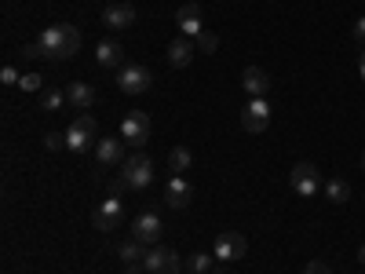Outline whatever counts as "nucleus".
Returning <instances> with one entry per match:
<instances>
[{
    "mask_svg": "<svg viewBox=\"0 0 365 274\" xmlns=\"http://www.w3.org/2000/svg\"><path fill=\"white\" fill-rule=\"evenodd\" d=\"M41 44L51 59H73L81 51V29L70 26V22H58V26H48L41 34Z\"/></svg>",
    "mask_w": 365,
    "mask_h": 274,
    "instance_id": "nucleus-1",
    "label": "nucleus"
},
{
    "mask_svg": "<svg viewBox=\"0 0 365 274\" xmlns=\"http://www.w3.org/2000/svg\"><path fill=\"white\" fill-rule=\"evenodd\" d=\"M120 179H125L132 191H146V187H150V179H154V161H150L146 154H132V158H125V165H120Z\"/></svg>",
    "mask_w": 365,
    "mask_h": 274,
    "instance_id": "nucleus-2",
    "label": "nucleus"
},
{
    "mask_svg": "<svg viewBox=\"0 0 365 274\" xmlns=\"http://www.w3.org/2000/svg\"><path fill=\"white\" fill-rule=\"evenodd\" d=\"M245 253H249V238L237 234V230H223V234H216V241H212V256H216L220 263L241 260Z\"/></svg>",
    "mask_w": 365,
    "mask_h": 274,
    "instance_id": "nucleus-3",
    "label": "nucleus"
},
{
    "mask_svg": "<svg viewBox=\"0 0 365 274\" xmlns=\"http://www.w3.org/2000/svg\"><path fill=\"white\" fill-rule=\"evenodd\" d=\"M289 183H292V191H296L299 198H314V194H318V187H322V172H318V165H314V161H296V165H292Z\"/></svg>",
    "mask_w": 365,
    "mask_h": 274,
    "instance_id": "nucleus-4",
    "label": "nucleus"
},
{
    "mask_svg": "<svg viewBox=\"0 0 365 274\" xmlns=\"http://www.w3.org/2000/svg\"><path fill=\"white\" fill-rule=\"evenodd\" d=\"M96 132H99L96 117L81 113V117L73 121V125L66 128V150H73V154H84V150L91 146V139H96Z\"/></svg>",
    "mask_w": 365,
    "mask_h": 274,
    "instance_id": "nucleus-5",
    "label": "nucleus"
},
{
    "mask_svg": "<svg viewBox=\"0 0 365 274\" xmlns=\"http://www.w3.org/2000/svg\"><path fill=\"white\" fill-rule=\"evenodd\" d=\"M143 267H146V274H179L182 270V260H179L175 249L154 245V249L143 256Z\"/></svg>",
    "mask_w": 365,
    "mask_h": 274,
    "instance_id": "nucleus-6",
    "label": "nucleus"
},
{
    "mask_svg": "<svg viewBox=\"0 0 365 274\" xmlns=\"http://www.w3.org/2000/svg\"><path fill=\"white\" fill-rule=\"evenodd\" d=\"M150 84H154V73L146 66H120L117 70V88L125 96H143V91H150Z\"/></svg>",
    "mask_w": 365,
    "mask_h": 274,
    "instance_id": "nucleus-7",
    "label": "nucleus"
},
{
    "mask_svg": "<svg viewBox=\"0 0 365 274\" xmlns=\"http://www.w3.org/2000/svg\"><path fill=\"white\" fill-rule=\"evenodd\" d=\"M120 139H125L128 146H143L146 139H150V117L143 113V110H132V113H125V121H120Z\"/></svg>",
    "mask_w": 365,
    "mask_h": 274,
    "instance_id": "nucleus-8",
    "label": "nucleus"
},
{
    "mask_svg": "<svg viewBox=\"0 0 365 274\" xmlns=\"http://www.w3.org/2000/svg\"><path fill=\"white\" fill-rule=\"evenodd\" d=\"M120 220H125V205H120V198H106L96 212H91V227L96 230H117Z\"/></svg>",
    "mask_w": 365,
    "mask_h": 274,
    "instance_id": "nucleus-9",
    "label": "nucleus"
},
{
    "mask_svg": "<svg viewBox=\"0 0 365 274\" xmlns=\"http://www.w3.org/2000/svg\"><path fill=\"white\" fill-rule=\"evenodd\" d=\"M267 125H270V106H267V99H252L245 110H241V128H245V132L259 136V132H267Z\"/></svg>",
    "mask_w": 365,
    "mask_h": 274,
    "instance_id": "nucleus-10",
    "label": "nucleus"
},
{
    "mask_svg": "<svg viewBox=\"0 0 365 274\" xmlns=\"http://www.w3.org/2000/svg\"><path fill=\"white\" fill-rule=\"evenodd\" d=\"M161 216L158 212H143V216H135V227H132V238L143 241V245H158V238H161Z\"/></svg>",
    "mask_w": 365,
    "mask_h": 274,
    "instance_id": "nucleus-11",
    "label": "nucleus"
},
{
    "mask_svg": "<svg viewBox=\"0 0 365 274\" xmlns=\"http://www.w3.org/2000/svg\"><path fill=\"white\" fill-rule=\"evenodd\" d=\"M194 55H197V41H194V37H175V41L168 44V66L187 70V66L194 63Z\"/></svg>",
    "mask_w": 365,
    "mask_h": 274,
    "instance_id": "nucleus-12",
    "label": "nucleus"
},
{
    "mask_svg": "<svg viewBox=\"0 0 365 274\" xmlns=\"http://www.w3.org/2000/svg\"><path fill=\"white\" fill-rule=\"evenodd\" d=\"M190 198H194V187H190L187 176H172V179L165 183V201H168V208H187Z\"/></svg>",
    "mask_w": 365,
    "mask_h": 274,
    "instance_id": "nucleus-13",
    "label": "nucleus"
},
{
    "mask_svg": "<svg viewBox=\"0 0 365 274\" xmlns=\"http://www.w3.org/2000/svg\"><path fill=\"white\" fill-rule=\"evenodd\" d=\"M175 22H179V29H182V37H194V41H197V37L205 34V26H201L205 19H201V8H197V4H182V8L175 11Z\"/></svg>",
    "mask_w": 365,
    "mask_h": 274,
    "instance_id": "nucleus-14",
    "label": "nucleus"
},
{
    "mask_svg": "<svg viewBox=\"0 0 365 274\" xmlns=\"http://www.w3.org/2000/svg\"><path fill=\"white\" fill-rule=\"evenodd\" d=\"M96 161L99 165H125V139H120V136L99 139L96 143Z\"/></svg>",
    "mask_w": 365,
    "mask_h": 274,
    "instance_id": "nucleus-15",
    "label": "nucleus"
},
{
    "mask_svg": "<svg viewBox=\"0 0 365 274\" xmlns=\"http://www.w3.org/2000/svg\"><path fill=\"white\" fill-rule=\"evenodd\" d=\"M63 91H66V103H70L73 110H88V106H96V88H91L88 81H70Z\"/></svg>",
    "mask_w": 365,
    "mask_h": 274,
    "instance_id": "nucleus-16",
    "label": "nucleus"
},
{
    "mask_svg": "<svg viewBox=\"0 0 365 274\" xmlns=\"http://www.w3.org/2000/svg\"><path fill=\"white\" fill-rule=\"evenodd\" d=\"M135 19H139L135 4H110V8L103 11V22H106L110 29H128Z\"/></svg>",
    "mask_w": 365,
    "mask_h": 274,
    "instance_id": "nucleus-17",
    "label": "nucleus"
},
{
    "mask_svg": "<svg viewBox=\"0 0 365 274\" xmlns=\"http://www.w3.org/2000/svg\"><path fill=\"white\" fill-rule=\"evenodd\" d=\"M241 84H245V91H249L252 99H263L267 91H270V73L259 70V66H249L245 73H241Z\"/></svg>",
    "mask_w": 365,
    "mask_h": 274,
    "instance_id": "nucleus-18",
    "label": "nucleus"
},
{
    "mask_svg": "<svg viewBox=\"0 0 365 274\" xmlns=\"http://www.w3.org/2000/svg\"><path fill=\"white\" fill-rule=\"evenodd\" d=\"M96 63L103 70H120V63H125V48H120L117 41H103L96 48Z\"/></svg>",
    "mask_w": 365,
    "mask_h": 274,
    "instance_id": "nucleus-19",
    "label": "nucleus"
},
{
    "mask_svg": "<svg viewBox=\"0 0 365 274\" xmlns=\"http://www.w3.org/2000/svg\"><path fill=\"white\" fill-rule=\"evenodd\" d=\"M168 168L172 176H187L194 168V154H190V146H172V154H168Z\"/></svg>",
    "mask_w": 365,
    "mask_h": 274,
    "instance_id": "nucleus-20",
    "label": "nucleus"
},
{
    "mask_svg": "<svg viewBox=\"0 0 365 274\" xmlns=\"http://www.w3.org/2000/svg\"><path fill=\"white\" fill-rule=\"evenodd\" d=\"M146 245H143V241H135V238H128V241H120V245H117V256L120 260H125V263H139L146 253H143Z\"/></svg>",
    "mask_w": 365,
    "mask_h": 274,
    "instance_id": "nucleus-21",
    "label": "nucleus"
},
{
    "mask_svg": "<svg viewBox=\"0 0 365 274\" xmlns=\"http://www.w3.org/2000/svg\"><path fill=\"white\" fill-rule=\"evenodd\" d=\"M325 198H329L332 205H344V201L351 198V187H347L344 179H329V183H325Z\"/></svg>",
    "mask_w": 365,
    "mask_h": 274,
    "instance_id": "nucleus-22",
    "label": "nucleus"
},
{
    "mask_svg": "<svg viewBox=\"0 0 365 274\" xmlns=\"http://www.w3.org/2000/svg\"><path fill=\"white\" fill-rule=\"evenodd\" d=\"M37 99H41V110H58L66 103V91H58V88H44V91H37Z\"/></svg>",
    "mask_w": 365,
    "mask_h": 274,
    "instance_id": "nucleus-23",
    "label": "nucleus"
},
{
    "mask_svg": "<svg viewBox=\"0 0 365 274\" xmlns=\"http://www.w3.org/2000/svg\"><path fill=\"white\" fill-rule=\"evenodd\" d=\"M212 260H216L212 253H194V256L187 260V270H190V274H212Z\"/></svg>",
    "mask_w": 365,
    "mask_h": 274,
    "instance_id": "nucleus-24",
    "label": "nucleus"
},
{
    "mask_svg": "<svg viewBox=\"0 0 365 274\" xmlns=\"http://www.w3.org/2000/svg\"><path fill=\"white\" fill-rule=\"evenodd\" d=\"M220 48V37L216 34H212V29H205V34L197 37V51H205V55H212V51H216Z\"/></svg>",
    "mask_w": 365,
    "mask_h": 274,
    "instance_id": "nucleus-25",
    "label": "nucleus"
},
{
    "mask_svg": "<svg viewBox=\"0 0 365 274\" xmlns=\"http://www.w3.org/2000/svg\"><path fill=\"white\" fill-rule=\"evenodd\" d=\"M26 91H44V77L41 73H22V81H19Z\"/></svg>",
    "mask_w": 365,
    "mask_h": 274,
    "instance_id": "nucleus-26",
    "label": "nucleus"
},
{
    "mask_svg": "<svg viewBox=\"0 0 365 274\" xmlns=\"http://www.w3.org/2000/svg\"><path fill=\"white\" fill-rule=\"evenodd\" d=\"M44 146L48 150H66V132H48L44 136Z\"/></svg>",
    "mask_w": 365,
    "mask_h": 274,
    "instance_id": "nucleus-27",
    "label": "nucleus"
},
{
    "mask_svg": "<svg viewBox=\"0 0 365 274\" xmlns=\"http://www.w3.org/2000/svg\"><path fill=\"white\" fill-rule=\"evenodd\" d=\"M19 81H22V73H19L15 66H4V70H0V84L11 88V84H19Z\"/></svg>",
    "mask_w": 365,
    "mask_h": 274,
    "instance_id": "nucleus-28",
    "label": "nucleus"
},
{
    "mask_svg": "<svg viewBox=\"0 0 365 274\" xmlns=\"http://www.w3.org/2000/svg\"><path fill=\"white\" fill-rule=\"evenodd\" d=\"M22 55H26V59H44L48 51H44V44H41V41H34V44H26V48H22Z\"/></svg>",
    "mask_w": 365,
    "mask_h": 274,
    "instance_id": "nucleus-29",
    "label": "nucleus"
},
{
    "mask_svg": "<svg viewBox=\"0 0 365 274\" xmlns=\"http://www.w3.org/2000/svg\"><path fill=\"white\" fill-rule=\"evenodd\" d=\"M351 37H354V44H358V48H365V19H358V22H354Z\"/></svg>",
    "mask_w": 365,
    "mask_h": 274,
    "instance_id": "nucleus-30",
    "label": "nucleus"
},
{
    "mask_svg": "<svg viewBox=\"0 0 365 274\" xmlns=\"http://www.w3.org/2000/svg\"><path fill=\"white\" fill-rule=\"evenodd\" d=\"M125 191H132V187H128V183H125V179L117 176V179L110 183V198H120V194H125Z\"/></svg>",
    "mask_w": 365,
    "mask_h": 274,
    "instance_id": "nucleus-31",
    "label": "nucleus"
},
{
    "mask_svg": "<svg viewBox=\"0 0 365 274\" xmlns=\"http://www.w3.org/2000/svg\"><path fill=\"white\" fill-rule=\"evenodd\" d=\"M303 274H332V270H329L325 263H318V260H311L307 267H303Z\"/></svg>",
    "mask_w": 365,
    "mask_h": 274,
    "instance_id": "nucleus-32",
    "label": "nucleus"
},
{
    "mask_svg": "<svg viewBox=\"0 0 365 274\" xmlns=\"http://www.w3.org/2000/svg\"><path fill=\"white\" fill-rule=\"evenodd\" d=\"M358 70H361V81H365V48L358 51Z\"/></svg>",
    "mask_w": 365,
    "mask_h": 274,
    "instance_id": "nucleus-33",
    "label": "nucleus"
},
{
    "mask_svg": "<svg viewBox=\"0 0 365 274\" xmlns=\"http://www.w3.org/2000/svg\"><path fill=\"white\" fill-rule=\"evenodd\" d=\"M358 260H361V263H365V245H361V249H358Z\"/></svg>",
    "mask_w": 365,
    "mask_h": 274,
    "instance_id": "nucleus-34",
    "label": "nucleus"
},
{
    "mask_svg": "<svg viewBox=\"0 0 365 274\" xmlns=\"http://www.w3.org/2000/svg\"><path fill=\"white\" fill-rule=\"evenodd\" d=\"M361 172H365V154H361Z\"/></svg>",
    "mask_w": 365,
    "mask_h": 274,
    "instance_id": "nucleus-35",
    "label": "nucleus"
},
{
    "mask_svg": "<svg viewBox=\"0 0 365 274\" xmlns=\"http://www.w3.org/2000/svg\"><path fill=\"white\" fill-rule=\"evenodd\" d=\"M194 4H197V0H194Z\"/></svg>",
    "mask_w": 365,
    "mask_h": 274,
    "instance_id": "nucleus-36",
    "label": "nucleus"
}]
</instances>
